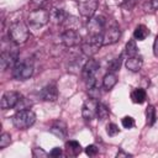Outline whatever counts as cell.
I'll list each match as a JSON object with an SVG mask.
<instances>
[{"label": "cell", "instance_id": "ac0fdd59", "mask_svg": "<svg viewBox=\"0 0 158 158\" xmlns=\"http://www.w3.org/2000/svg\"><path fill=\"white\" fill-rule=\"evenodd\" d=\"M51 132L56 135L59 138H65L67 137V127L63 122H57L51 127Z\"/></svg>", "mask_w": 158, "mask_h": 158}, {"label": "cell", "instance_id": "7c38bea8", "mask_svg": "<svg viewBox=\"0 0 158 158\" xmlns=\"http://www.w3.org/2000/svg\"><path fill=\"white\" fill-rule=\"evenodd\" d=\"M121 36V31L117 26H111L107 30L104 31L102 33V44L104 46H109V44H114L118 41Z\"/></svg>", "mask_w": 158, "mask_h": 158}, {"label": "cell", "instance_id": "6da1fadb", "mask_svg": "<svg viewBox=\"0 0 158 158\" xmlns=\"http://www.w3.org/2000/svg\"><path fill=\"white\" fill-rule=\"evenodd\" d=\"M9 36L11 38V41L15 42L16 44H22L28 40L30 30H28L27 25L23 23L22 21H16L10 25Z\"/></svg>", "mask_w": 158, "mask_h": 158}, {"label": "cell", "instance_id": "d6a6232c", "mask_svg": "<svg viewBox=\"0 0 158 158\" xmlns=\"http://www.w3.org/2000/svg\"><path fill=\"white\" fill-rule=\"evenodd\" d=\"M153 53L156 57H158V35L156 36V40H154V43H153Z\"/></svg>", "mask_w": 158, "mask_h": 158}, {"label": "cell", "instance_id": "d4e9b609", "mask_svg": "<svg viewBox=\"0 0 158 158\" xmlns=\"http://www.w3.org/2000/svg\"><path fill=\"white\" fill-rule=\"evenodd\" d=\"M109 109L104 105V104H100L99 102V107H98V114H96V116L99 117V120H105V118H107L109 117Z\"/></svg>", "mask_w": 158, "mask_h": 158}, {"label": "cell", "instance_id": "e0dca14e", "mask_svg": "<svg viewBox=\"0 0 158 158\" xmlns=\"http://www.w3.org/2000/svg\"><path fill=\"white\" fill-rule=\"evenodd\" d=\"M116 83H117V77H116V74L115 73H107V74H105V77H104V79H102V86L109 91V90H111L115 85H116Z\"/></svg>", "mask_w": 158, "mask_h": 158}, {"label": "cell", "instance_id": "d6986e66", "mask_svg": "<svg viewBox=\"0 0 158 158\" xmlns=\"http://www.w3.org/2000/svg\"><path fill=\"white\" fill-rule=\"evenodd\" d=\"M148 35H149V30L144 25H138L135 28V32H133V37L137 41H144Z\"/></svg>", "mask_w": 158, "mask_h": 158}, {"label": "cell", "instance_id": "4316f807", "mask_svg": "<svg viewBox=\"0 0 158 158\" xmlns=\"http://www.w3.org/2000/svg\"><path fill=\"white\" fill-rule=\"evenodd\" d=\"M106 132H107L109 136H116L120 132V128H118V126L116 123H112L111 122V123H109L106 126Z\"/></svg>", "mask_w": 158, "mask_h": 158}, {"label": "cell", "instance_id": "836d02e7", "mask_svg": "<svg viewBox=\"0 0 158 158\" xmlns=\"http://www.w3.org/2000/svg\"><path fill=\"white\" fill-rule=\"evenodd\" d=\"M151 6L153 10L158 11V0H151Z\"/></svg>", "mask_w": 158, "mask_h": 158}, {"label": "cell", "instance_id": "8992f818", "mask_svg": "<svg viewBox=\"0 0 158 158\" xmlns=\"http://www.w3.org/2000/svg\"><path fill=\"white\" fill-rule=\"evenodd\" d=\"M102 44V35H89V37L81 42V51L85 56L93 57Z\"/></svg>", "mask_w": 158, "mask_h": 158}, {"label": "cell", "instance_id": "d590c367", "mask_svg": "<svg viewBox=\"0 0 158 158\" xmlns=\"http://www.w3.org/2000/svg\"><path fill=\"white\" fill-rule=\"evenodd\" d=\"M117 157H128V156H131V154H128V153H125V152H122V151H120V152H117V154H116Z\"/></svg>", "mask_w": 158, "mask_h": 158}, {"label": "cell", "instance_id": "7402d4cb", "mask_svg": "<svg viewBox=\"0 0 158 158\" xmlns=\"http://www.w3.org/2000/svg\"><path fill=\"white\" fill-rule=\"evenodd\" d=\"M156 117H157V115H156V109H154V106L148 105L147 109H146V118H147V123H148L149 126H152V125L156 122Z\"/></svg>", "mask_w": 158, "mask_h": 158}, {"label": "cell", "instance_id": "e575fe53", "mask_svg": "<svg viewBox=\"0 0 158 158\" xmlns=\"http://www.w3.org/2000/svg\"><path fill=\"white\" fill-rule=\"evenodd\" d=\"M47 0H32V4L36 6H42Z\"/></svg>", "mask_w": 158, "mask_h": 158}, {"label": "cell", "instance_id": "f546056e", "mask_svg": "<svg viewBox=\"0 0 158 158\" xmlns=\"http://www.w3.org/2000/svg\"><path fill=\"white\" fill-rule=\"evenodd\" d=\"M85 153L90 157H94V156L98 154V147L95 144H89V146L85 147Z\"/></svg>", "mask_w": 158, "mask_h": 158}, {"label": "cell", "instance_id": "4dcf8cb0", "mask_svg": "<svg viewBox=\"0 0 158 158\" xmlns=\"http://www.w3.org/2000/svg\"><path fill=\"white\" fill-rule=\"evenodd\" d=\"M60 154H62V149L58 148V147H54V148L49 152V156H51V157H59Z\"/></svg>", "mask_w": 158, "mask_h": 158}, {"label": "cell", "instance_id": "f1b7e54d", "mask_svg": "<svg viewBox=\"0 0 158 158\" xmlns=\"http://www.w3.org/2000/svg\"><path fill=\"white\" fill-rule=\"evenodd\" d=\"M121 122H122V126H123L125 128H132V127L135 126V120H133L131 116H125Z\"/></svg>", "mask_w": 158, "mask_h": 158}, {"label": "cell", "instance_id": "52a82bcc", "mask_svg": "<svg viewBox=\"0 0 158 158\" xmlns=\"http://www.w3.org/2000/svg\"><path fill=\"white\" fill-rule=\"evenodd\" d=\"M106 20L104 16H93L88 21V32L89 35H102L105 31Z\"/></svg>", "mask_w": 158, "mask_h": 158}, {"label": "cell", "instance_id": "5b68a950", "mask_svg": "<svg viewBox=\"0 0 158 158\" xmlns=\"http://www.w3.org/2000/svg\"><path fill=\"white\" fill-rule=\"evenodd\" d=\"M33 74V64L30 59L17 60V63L12 67V77L17 80H26Z\"/></svg>", "mask_w": 158, "mask_h": 158}, {"label": "cell", "instance_id": "8fae6325", "mask_svg": "<svg viewBox=\"0 0 158 158\" xmlns=\"http://www.w3.org/2000/svg\"><path fill=\"white\" fill-rule=\"evenodd\" d=\"M17 52L16 51H4L0 56V67L2 70H6L9 67L12 68L17 63Z\"/></svg>", "mask_w": 158, "mask_h": 158}, {"label": "cell", "instance_id": "5bb4252c", "mask_svg": "<svg viewBox=\"0 0 158 158\" xmlns=\"http://www.w3.org/2000/svg\"><path fill=\"white\" fill-rule=\"evenodd\" d=\"M142 65H143V58H142V56H139V54L131 56V57H128L127 60H126V68H127L128 70L133 72V73L138 72V70L142 68Z\"/></svg>", "mask_w": 158, "mask_h": 158}, {"label": "cell", "instance_id": "2e32d148", "mask_svg": "<svg viewBox=\"0 0 158 158\" xmlns=\"http://www.w3.org/2000/svg\"><path fill=\"white\" fill-rule=\"evenodd\" d=\"M49 15H51V20H53L56 23H63L68 19L67 12L63 11V10H60V9H52L51 12H49Z\"/></svg>", "mask_w": 158, "mask_h": 158}, {"label": "cell", "instance_id": "83f0119b", "mask_svg": "<svg viewBox=\"0 0 158 158\" xmlns=\"http://www.w3.org/2000/svg\"><path fill=\"white\" fill-rule=\"evenodd\" d=\"M88 94L93 99H99V96H100V88H99V85L96 84L94 86H90L89 90H88Z\"/></svg>", "mask_w": 158, "mask_h": 158}, {"label": "cell", "instance_id": "ffe728a7", "mask_svg": "<svg viewBox=\"0 0 158 158\" xmlns=\"http://www.w3.org/2000/svg\"><path fill=\"white\" fill-rule=\"evenodd\" d=\"M65 148H67V152H68L70 156H78V154L81 152L80 143L77 142V141H73V139L65 142Z\"/></svg>", "mask_w": 158, "mask_h": 158}, {"label": "cell", "instance_id": "9a60e30c", "mask_svg": "<svg viewBox=\"0 0 158 158\" xmlns=\"http://www.w3.org/2000/svg\"><path fill=\"white\" fill-rule=\"evenodd\" d=\"M41 98L44 101H56L58 98V90L54 84H49L44 86L41 91Z\"/></svg>", "mask_w": 158, "mask_h": 158}, {"label": "cell", "instance_id": "7a4b0ae2", "mask_svg": "<svg viewBox=\"0 0 158 158\" xmlns=\"http://www.w3.org/2000/svg\"><path fill=\"white\" fill-rule=\"evenodd\" d=\"M36 122V114L30 110V109H23L19 110L14 116H12V123L15 127L20 130H26L31 127Z\"/></svg>", "mask_w": 158, "mask_h": 158}, {"label": "cell", "instance_id": "cb8c5ba5", "mask_svg": "<svg viewBox=\"0 0 158 158\" xmlns=\"http://www.w3.org/2000/svg\"><path fill=\"white\" fill-rule=\"evenodd\" d=\"M126 54L128 57L138 54V48H137V44H136V40H130L126 43Z\"/></svg>", "mask_w": 158, "mask_h": 158}, {"label": "cell", "instance_id": "3957f363", "mask_svg": "<svg viewBox=\"0 0 158 158\" xmlns=\"http://www.w3.org/2000/svg\"><path fill=\"white\" fill-rule=\"evenodd\" d=\"M99 68H100V64L98 60L90 58L89 60H86L81 68V74H83V79L85 80L88 88L90 86H94L98 84V80H96V74L99 72Z\"/></svg>", "mask_w": 158, "mask_h": 158}, {"label": "cell", "instance_id": "277c9868", "mask_svg": "<svg viewBox=\"0 0 158 158\" xmlns=\"http://www.w3.org/2000/svg\"><path fill=\"white\" fill-rule=\"evenodd\" d=\"M51 20V15L47 10L42 9V7H38L33 11H31L28 14V17H27V23L30 25V27L32 28H38V27H42L44 26L48 21Z\"/></svg>", "mask_w": 158, "mask_h": 158}, {"label": "cell", "instance_id": "603a6c76", "mask_svg": "<svg viewBox=\"0 0 158 158\" xmlns=\"http://www.w3.org/2000/svg\"><path fill=\"white\" fill-rule=\"evenodd\" d=\"M121 63H122V58H121V57H117V58L111 59V60L109 62V64H107V70H109L110 73H116V72L120 69Z\"/></svg>", "mask_w": 158, "mask_h": 158}, {"label": "cell", "instance_id": "ba28073f", "mask_svg": "<svg viewBox=\"0 0 158 158\" xmlns=\"http://www.w3.org/2000/svg\"><path fill=\"white\" fill-rule=\"evenodd\" d=\"M98 107H99V101L98 99H88L84 104H83V107H81V115L85 120L90 121L93 120L96 114H98Z\"/></svg>", "mask_w": 158, "mask_h": 158}, {"label": "cell", "instance_id": "484cf974", "mask_svg": "<svg viewBox=\"0 0 158 158\" xmlns=\"http://www.w3.org/2000/svg\"><path fill=\"white\" fill-rule=\"evenodd\" d=\"M11 143V136L7 132H4L0 136V148H5Z\"/></svg>", "mask_w": 158, "mask_h": 158}, {"label": "cell", "instance_id": "4fadbf2b", "mask_svg": "<svg viewBox=\"0 0 158 158\" xmlns=\"http://www.w3.org/2000/svg\"><path fill=\"white\" fill-rule=\"evenodd\" d=\"M98 9V0H81L79 2V11L84 17H93Z\"/></svg>", "mask_w": 158, "mask_h": 158}, {"label": "cell", "instance_id": "9c48e42d", "mask_svg": "<svg viewBox=\"0 0 158 158\" xmlns=\"http://www.w3.org/2000/svg\"><path fill=\"white\" fill-rule=\"evenodd\" d=\"M60 38H62V42L64 43V46H67V47H74V46H78L79 43H81L80 33L75 28H67L62 33Z\"/></svg>", "mask_w": 158, "mask_h": 158}, {"label": "cell", "instance_id": "44dd1931", "mask_svg": "<svg viewBox=\"0 0 158 158\" xmlns=\"http://www.w3.org/2000/svg\"><path fill=\"white\" fill-rule=\"evenodd\" d=\"M131 99L136 104H143L146 101V99H147V94H146V91L143 89L138 88V89H135L131 93Z\"/></svg>", "mask_w": 158, "mask_h": 158}, {"label": "cell", "instance_id": "1f68e13d", "mask_svg": "<svg viewBox=\"0 0 158 158\" xmlns=\"http://www.w3.org/2000/svg\"><path fill=\"white\" fill-rule=\"evenodd\" d=\"M33 156H35V157H40V156H41V157H47L48 154H47L44 151L40 149V148H35V149H33Z\"/></svg>", "mask_w": 158, "mask_h": 158}, {"label": "cell", "instance_id": "30bf717a", "mask_svg": "<svg viewBox=\"0 0 158 158\" xmlns=\"http://www.w3.org/2000/svg\"><path fill=\"white\" fill-rule=\"evenodd\" d=\"M20 100H21V96L17 91H6L1 98V109L7 110V109L16 107Z\"/></svg>", "mask_w": 158, "mask_h": 158}]
</instances>
